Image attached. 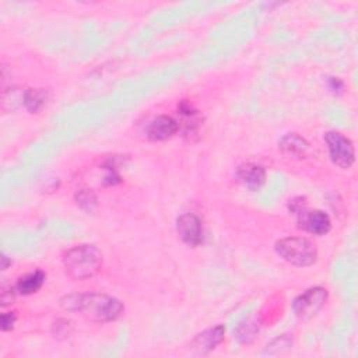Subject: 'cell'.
<instances>
[{
    "mask_svg": "<svg viewBox=\"0 0 358 358\" xmlns=\"http://www.w3.org/2000/svg\"><path fill=\"white\" fill-rule=\"evenodd\" d=\"M238 180L250 190H259L266 180V172L260 165L243 164L236 171Z\"/></svg>",
    "mask_w": 358,
    "mask_h": 358,
    "instance_id": "cell-10",
    "label": "cell"
},
{
    "mask_svg": "<svg viewBox=\"0 0 358 358\" xmlns=\"http://www.w3.org/2000/svg\"><path fill=\"white\" fill-rule=\"evenodd\" d=\"M224 336H225V326L217 324L214 327H210V329L199 333L193 338L192 347L201 354L208 352V351L214 350L224 340Z\"/></svg>",
    "mask_w": 358,
    "mask_h": 358,
    "instance_id": "cell-9",
    "label": "cell"
},
{
    "mask_svg": "<svg viewBox=\"0 0 358 358\" xmlns=\"http://www.w3.org/2000/svg\"><path fill=\"white\" fill-rule=\"evenodd\" d=\"M178 122L166 115L154 117L147 126V137L154 141H162L172 137L178 131Z\"/></svg>",
    "mask_w": 358,
    "mask_h": 358,
    "instance_id": "cell-8",
    "label": "cell"
},
{
    "mask_svg": "<svg viewBox=\"0 0 358 358\" xmlns=\"http://www.w3.org/2000/svg\"><path fill=\"white\" fill-rule=\"evenodd\" d=\"M63 309L76 312L94 322L116 320L124 310L123 303L105 294H70L60 299Z\"/></svg>",
    "mask_w": 358,
    "mask_h": 358,
    "instance_id": "cell-1",
    "label": "cell"
},
{
    "mask_svg": "<svg viewBox=\"0 0 358 358\" xmlns=\"http://www.w3.org/2000/svg\"><path fill=\"white\" fill-rule=\"evenodd\" d=\"M0 260H1V270H6L8 267V264H11V262L8 260V257L6 255H1Z\"/></svg>",
    "mask_w": 358,
    "mask_h": 358,
    "instance_id": "cell-18",
    "label": "cell"
},
{
    "mask_svg": "<svg viewBox=\"0 0 358 358\" xmlns=\"http://www.w3.org/2000/svg\"><path fill=\"white\" fill-rule=\"evenodd\" d=\"M324 141L329 148L330 159L334 165L347 169L355 161V150L352 141L338 131H327Z\"/></svg>",
    "mask_w": 358,
    "mask_h": 358,
    "instance_id": "cell-4",
    "label": "cell"
},
{
    "mask_svg": "<svg viewBox=\"0 0 358 358\" xmlns=\"http://www.w3.org/2000/svg\"><path fill=\"white\" fill-rule=\"evenodd\" d=\"M327 289L323 287H313L296 296L292 303V309L299 319L313 317L326 303Z\"/></svg>",
    "mask_w": 358,
    "mask_h": 358,
    "instance_id": "cell-5",
    "label": "cell"
},
{
    "mask_svg": "<svg viewBox=\"0 0 358 358\" xmlns=\"http://www.w3.org/2000/svg\"><path fill=\"white\" fill-rule=\"evenodd\" d=\"M46 274L41 270H35L34 273H29L24 277H21L15 285V289L22 295H29L36 292L45 282Z\"/></svg>",
    "mask_w": 358,
    "mask_h": 358,
    "instance_id": "cell-12",
    "label": "cell"
},
{
    "mask_svg": "<svg viewBox=\"0 0 358 358\" xmlns=\"http://www.w3.org/2000/svg\"><path fill=\"white\" fill-rule=\"evenodd\" d=\"M48 92L43 88H29L22 95V102L31 113H36L46 102Z\"/></svg>",
    "mask_w": 358,
    "mask_h": 358,
    "instance_id": "cell-13",
    "label": "cell"
},
{
    "mask_svg": "<svg viewBox=\"0 0 358 358\" xmlns=\"http://www.w3.org/2000/svg\"><path fill=\"white\" fill-rule=\"evenodd\" d=\"M257 331H259V322L255 317H249L243 323L239 324V327L236 330V334H238L236 337L242 343H249L255 338Z\"/></svg>",
    "mask_w": 358,
    "mask_h": 358,
    "instance_id": "cell-14",
    "label": "cell"
},
{
    "mask_svg": "<svg viewBox=\"0 0 358 358\" xmlns=\"http://www.w3.org/2000/svg\"><path fill=\"white\" fill-rule=\"evenodd\" d=\"M299 218H298V224L299 228L305 229L306 232H310L313 235H324L330 231L331 222L330 218L326 213L320 211V210H302L301 213H298Z\"/></svg>",
    "mask_w": 358,
    "mask_h": 358,
    "instance_id": "cell-7",
    "label": "cell"
},
{
    "mask_svg": "<svg viewBox=\"0 0 358 358\" xmlns=\"http://www.w3.org/2000/svg\"><path fill=\"white\" fill-rule=\"evenodd\" d=\"M280 150L294 158H305L312 152L310 144L301 136L295 133H289L284 136L280 141Z\"/></svg>",
    "mask_w": 358,
    "mask_h": 358,
    "instance_id": "cell-11",
    "label": "cell"
},
{
    "mask_svg": "<svg viewBox=\"0 0 358 358\" xmlns=\"http://www.w3.org/2000/svg\"><path fill=\"white\" fill-rule=\"evenodd\" d=\"M63 264L73 280H87L101 270L102 253L95 245H78L67 250Z\"/></svg>",
    "mask_w": 358,
    "mask_h": 358,
    "instance_id": "cell-2",
    "label": "cell"
},
{
    "mask_svg": "<svg viewBox=\"0 0 358 358\" xmlns=\"http://www.w3.org/2000/svg\"><path fill=\"white\" fill-rule=\"evenodd\" d=\"M15 323V315L13 312L10 313H3L1 315V330L3 331H7V330H11L13 326Z\"/></svg>",
    "mask_w": 358,
    "mask_h": 358,
    "instance_id": "cell-16",
    "label": "cell"
},
{
    "mask_svg": "<svg viewBox=\"0 0 358 358\" xmlns=\"http://www.w3.org/2000/svg\"><path fill=\"white\" fill-rule=\"evenodd\" d=\"M329 83H330V88L331 90H340V88H343V83L338 80V78H330L329 80Z\"/></svg>",
    "mask_w": 358,
    "mask_h": 358,
    "instance_id": "cell-17",
    "label": "cell"
},
{
    "mask_svg": "<svg viewBox=\"0 0 358 358\" xmlns=\"http://www.w3.org/2000/svg\"><path fill=\"white\" fill-rule=\"evenodd\" d=\"M176 231L179 238L189 246H197L203 242V225L194 214L180 215L176 221Z\"/></svg>",
    "mask_w": 358,
    "mask_h": 358,
    "instance_id": "cell-6",
    "label": "cell"
},
{
    "mask_svg": "<svg viewBox=\"0 0 358 358\" xmlns=\"http://www.w3.org/2000/svg\"><path fill=\"white\" fill-rule=\"evenodd\" d=\"M275 252L285 262L299 267L310 266L317 259L315 243L308 238L301 236H288L277 241Z\"/></svg>",
    "mask_w": 358,
    "mask_h": 358,
    "instance_id": "cell-3",
    "label": "cell"
},
{
    "mask_svg": "<svg viewBox=\"0 0 358 358\" xmlns=\"http://www.w3.org/2000/svg\"><path fill=\"white\" fill-rule=\"evenodd\" d=\"M76 200H77V204H78L81 208L87 210V211H91V210L95 207V204H96V197L94 196V193H91V192H88V190H81V192H78V193L76 194Z\"/></svg>",
    "mask_w": 358,
    "mask_h": 358,
    "instance_id": "cell-15",
    "label": "cell"
}]
</instances>
